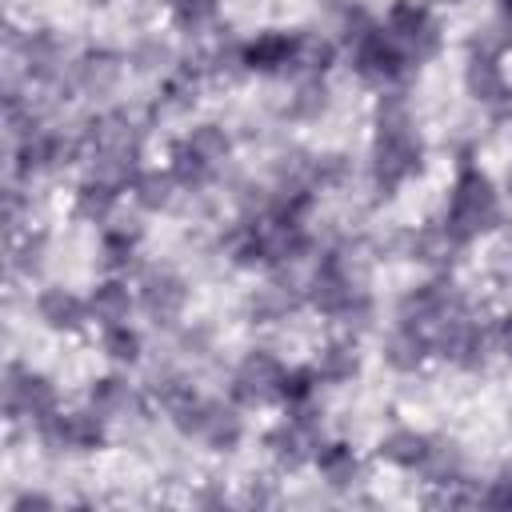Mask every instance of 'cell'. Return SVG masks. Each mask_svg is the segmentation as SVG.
<instances>
[{
  "label": "cell",
  "instance_id": "obj_1",
  "mask_svg": "<svg viewBox=\"0 0 512 512\" xmlns=\"http://www.w3.org/2000/svg\"><path fill=\"white\" fill-rule=\"evenodd\" d=\"M440 220L464 248L504 224V196H500L496 180L480 164H472V152H460V160H456V176L448 184Z\"/></svg>",
  "mask_w": 512,
  "mask_h": 512
},
{
  "label": "cell",
  "instance_id": "obj_2",
  "mask_svg": "<svg viewBox=\"0 0 512 512\" xmlns=\"http://www.w3.org/2000/svg\"><path fill=\"white\" fill-rule=\"evenodd\" d=\"M424 160H428V144L416 132V124L372 132V148H368V180H372V192L376 196H396L412 176L424 172Z\"/></svg>",
  "mask_w": 512,
  "mask_h": 512
},
{
  "label": "cell",
  "instance_id": "obj_3",
  "mask_svg": "<svg viewBox=\"0 0 512 512\" xmlns=\"http://www.w3.org/2000/svg\"><path fill=\"white\" fill-rule=\"evenodd\" d=\"M320 444H324V408L316 400L284 408V416L264 432V452L280 472H300L304 464H312Z\"/></svg>",
  "mask_w": 512,
  "mask_h": 512
},
{
  "label": "cell",
  "instance_id": "obj_4",
  "mask_svg": "<svg viewBox=\"0 0 512 512\" xmlns=\"http://www.w3.org/2000/svg\"><path fill=\"white\" fill-rule=\"evenodd\" d=\"M428 336H432V356L460 368V372H480L488 364V356L496 352L492 348V320L480 316L472 304L460 308L456 316L440 320Z\"/></svg>",
  "mask_w": 512,
  "mask_h": 512
},
{
  "label": "cell",
  "instance_id": "obj_5",
  "mask_svg": "<svg viewBox=\"0 0 512 512\" xmlns=\"http://www.w3.org/2000/svg\"><path fill=\"white\" fill-rule=\"evenodd\" d=\"M0 400H4V416L8 424H44L52 412H60V388L48 372H36L20 360L4 364L0 376Z\"/></svg>",
  "mask_w": 512,
  "mask_h": 512
},
{
  "label": "cell",
  "instance_id": "obj_6",
  "mask_svg": "<svg viewBox=\"0 0 512 512\" xmlns=\"http://www.w3.org/2000/svg\"><path fill=\"white\" fill-rule=\"evenodd\" d=\"M108 420L84 404V408H60L44 424H36V440L48 456H96L108 448Z\"/></svg>",
  "mask_w": 512,
  "mask_h": 512
},
{
  "label": "cell",
  "instance_id": "obj_7",
  "mask_svg": "<svg viewBox=\"0 0 512 512\" xmlns=\"http://www.w3.org/2000/svg\"><path fill=\"white\" fill-rule=\"evenodd\" d=\"M380 28L408 52L416 68L444 52V24L428 0H392L380 16Z\"/></svg>",
  "mask_w": 512,
  "mask_h": 512
},
{
  "label": "cell",
  "instance_id": "obj_8",
  "mask_svg": "<svg viewBox=\"0 0 512 512\" xmlns=\"http://www.w3.org/2000/svg\"><path fill=\"white\" fill-rule=\"evenodd\" d=\"M344 52H348V68L356 72V80L368 84V88H376V92L400 88V84L416 72V64L408 60V52H404L380 24H376L368 36H360L356 44H348Z\"/></svg>",
  "mask_w": 512,
  "mask_h": 512
},
{
  "label": "cell",
  "instance_id": "obj_9",
  "mask_svg": "<svg viewBox=\"0 0 512 512\" xmlns=\"http://www.w3.org/2000/svg\"><path fill=\"white\" fill-rule=\"evenodd\" d=\"M284 360L272 348H248L236 368L228 372V400H236L244 412H260L280 404V380H284Z\"/></svg>",
  "mask_w": 512,
  "mask_h": 512
},
{
  "label": "cell",
  "instance_id": "obj_10",
  "mask_svg": "<svg viewBox=\"0 0 512 512\" xmlns=\"http://www.w3.org/2000/svg\"><path fill=\"white\" fill-rule=\"evenodd\" d=\"M460 308H468V296H464V288L452 280V272H432L428 280L412 284V288L396 300V320L432 332L440 320L456 316Z\"/></svg>",
  "mask_w": 512,
  "mask_h": 512
},
{
  "label": "cell",
  "instance_id": "obj_11",
  "mask_svg": "<svg viewBox=\"0 0 512 512\" xmlns=\"http://www.w3.org/2000/svg\"><path fill=\"white\" fill-rule=\"evenodd\" d=\"M8 52L16 56V64L24 68L28 80L36 84H64L72 56L68 44L52 32V28H28V32H12L8 36Z\"/></svg>",
  "mask_w": 512,
  "mask_h": 512
},
{
  "label": "cell",
  "instance_id": "obj_12",
  "mask_svg": "<svg viewBox=\"0 0 512 512\" xmlns=\"http://www.w3.org/2000/svg\"><path fill=\"white\" fill-rule=\"evenodd\" d=\"M188 280L176 272V268H164V264H152L140 272L136 280V300H140V312L156 324V328H176L188 312Z\"/></svg>",
  "mask_w": 512,
  "mask_h": 512
},
{
  "label": "cell",
  "instance_id": "obj_13",
  "mask_svg": "<svg viewBox=\"0 0 512 512\" xmlns=\"http://www.w3.org/2000/svg\"><path fill=\"white\" fill-rule=\"evenodd\" d=\"M240 412H244V408H240L236 400L204 396L200 408L192 412V420H188V428H184L180 436L196 440V444L208 448V452L228 456V452H236L240 440H244V416H240Z\"/></svg>",
  "mask_w": 512,
  "mask_h": 512
},
{
  "label": "cell",
  "instance_id": "obj_14",
  "mask_svg": "<svg viewBox=\"0 0 512 512\" xmlns=\"http://www.w3.org/2000/svg\"><path fill=\"white\" fill-rule=\"evenodd\" d=\"M464 92L472 104L488 112V120L500 124L512 116V80L504 72V60L464 52Z\"/></svg>",
  "mask_w": 512,
  "mask_h": 512
},
{
  "label": "cell",
  "instance_id": "obj_15",
  "mask_svg": "<svg viewBox=\"0 0 512 512\" xmlns=\"http://www.w3.org/2000/svg\"><path fill=\"white\" fill-rule=\"evenodd\" d=\"M396 252H400L404 260L428 268V272H452L456 260H460V252H464V244H460V240L444 228V220L436 216V220H424V224L400 232V236H396Z\"/></svg>",
  "mask_w": 512,
  "mask_h": 512
},
{
  "label": "cell",
  "instance_id": "obj_16",
  "mask_svg": "<svg viewBox=\"0 0 512 512\" xmlns=\"http://www.w3.org/2000/svg\"><path fill=\"white\" fill-rule=\"evenodd\" d=\"M128 72V56L124 52H112V48H88L80 56H72V68L64 76V88L68 92H80L88 100H100V96H112L120 88Z\"/></svg>",
  "mask_w": 512,
  "mask_h": 512
},
{
  "label": "cell",
  "instance_id": "obj_17",
  "mask_svg": "<svg viewBox=\"0 0 512 512\" xmlns=\"http://www.w3.org/2000/svg\"><path fill=\"white\" fill-rule=\"evenodd\" d=\"M300 308H308L304 284H296L288 272H280V276L268 280V284H256V288L248 292V300H244V316H248V324H256V328L288 324Z\"/></svg>",
  "mask_w": 512,
  "mask_h": 512
},
{
  "label": "cell",
  "instance_id": "obj_18",
  "mask_svg": "<svg viewBox=\"0 0 512 512\" xmlns=\"http://www.w3.org/2000/svg\"><path fill=\"white\" fill-rule=\"evenodd\" d=\"M88 404L108 420V424H128L136 416H144L152 404H148V392L136 388L124 372H104L88 384Z\"/></svg>",
  "mask_w": 512,
  "mask_h": 512
},
{
  "label": "cell",
  "instance_id": "obj_19",
  "mask_svg": "<svg viewBox=\"0 0 512 512\" xmlns=\"http://www.w3.org/2000/svg\"><path fill=\"white\" fill-rule=\"evenodd\" d=\"M32 312H36L40 328H48L56 336H76V332H84L92 324L88 296H80V292H72L64 284H44L36 292V300H32Z\"/></svg>",
  "mask_w": 512,
  "mask_h": 512
},
{
  "label": "cell",
  "instance_id": "obj_20",
  "mask_svg": "<svg viewBox=\"0 0 512 512\" xmlns=\"http://www.w3.org/2000/svg\"><path fill=\"white\" fill-rule=\"evenodd\" d=\"M84 152H120V156H144V128L124 112L108 108L96 112L84 124Z\"/></svg>",
  "mask_w": 512,
  "mask_h": 512
},
{
  "label": "cell",
  "instance_id": "obj_21",
  "mask_svg": "<svg viewBox=\"0 0 512 512\" xmlns=\"http://www.w3.org/2000/svg\"><path fill=\"white\" fill-rule=\"evenodd\" d=\"M300 28H264L244 40V64L252 76H292Z\"/></svg>",
  "mask_w": 512,
  "mask_h": 512
},
{
  "label": "cell",
  "instance_id": "obj_22",
  "mask_svg": "<svg viewBox=\"0 0 512 512\" xmlns=\"http://www.w3.org/2000/svg\"><path fill=\"white\" fill-rule=\"evenodd\" d=\"M140 220L136 216H112L100 232L96 244V264L104 268V276H128L140 264Z\"/></svg>",
  "mask_w": 512,
  "mask_h": 512
},
{
  "label": "cell",
  "instance_id": "obj_23",
  "mask_svg": "<svg viewBox=\"0 0 512 512\" xmlns=\"http://www.w3.org/2000/svg\"><path fill=\"white\" fill-rule=\"evenodd\" d=\"M148 404L176 428V432H184L188 428V420H192V412L200 408V392H196V384L184 376V372H156L152 380H148Z\"/></svg>",
  "mask_w": 512,
  "mask_h": 512
},
{
  "label": "cell",
  "instance_id": "obj_24",
  "mask_svg": "<svg viewBox=\"0 0 512 512\" xmlns=\"http://www.w3.org/2000/svg\"><path fill=\"white\" fill-rule=\"evenodd\" d=\"M380 360H384L392 372H400V376H416V372L432 360V336H428L424 328H416V324L396 320V324L384 332V340H380Z\"/></svg>",
  "mask_w": 512,
  "mask_h": 512
},
{
  "label": "cell",
  "instance_id": "obj_25",
  "mask_svg": "<svg viewBox=\"0 0 512 512\" xmlns=\"http://www.w3.org/2000/svg\"><path fill=\"white\" fill-rule=\"evenodd\" d=\"M312 468H316L320 484L332 492H352L364 480V460L348 440H324L312 456Z\"/></svg>",
  "mask_w": 512,
  "mask_h": 512
},
{
  "label": "cell",
  "instance_id": "obj_26",
  "mask_svg": "<svg viewBox=\"0 0 512 512\" xmlns=\"http://www.w3.org/2000/svg\"><path fill=\"white\" fill-rule=\"evenodd\" d=\"M416 476L428 484V488H460L464 476H468V464H464V448L452 440V436H428V452L424 460L416 464Z\"/></svg>",
  "mask_w": 512,
  "mask_h": 512
},
{
  "label": "cell",
  "instance_id": "obj_27",
  "mask_svg": "<svg viewBox=\"0 0 512 512\" xmlns=\"http://www.w3.org/2000/svg\"><path fill=\"white\" fill-rule=\"evenodd\" d=\"M140 308L136 300V288L124 280V276H104L88 288V316L96 328H112V324H124L132 320V312Z\"/></svg>",
  "mask_w": 512,
  "mask_h": 512
},
{
  "label": "cell",
  "instance_id": "obj_28",
  "mask_svg": "<svg viewBox=\"0 0 512 512\" xmlns=\"http://www.w3.org/2000/svg\"><path fill=\"white\" fill-rule=\"evenodd\" d=\"M312 368H316L320 384H328V388H344V384H352V380L360 376V368H364V356H360L356 336L324 340V344L316 348V356H312Z\"/></svg>",
  "mask_w": 512,
  "mask_h": 512
},
{
  "label": "cell",
  "instance_id": "obj_29",
  "mask_svg": "<svg viewBox=\"0 0 512 512\" xmlns=\"http://www.w3.org/2000/svg\"><path fill=\"white\" fill-rule=\"evenodd\" d=\"M204 72L184 60L176 64L168 76H160V92H156V112L160 116H188L196 104H200V88H204Z\"/></svg>",
  "mask_w": 512,
  "mask_h": 512
},
{
  "label": "cell",
  "instance_id": "obj_30",
  "mask_svg": "<svg viewBox=\"0 0 512 512\" xmlns=\"http://www.w3.org/2000/svg\"><path fill=\"white\" fill-rule=\"evenodd\" d=\"M180 140H184V148H188L200 164H208L212 172H220V168L232 160V152H236V140H232V132H228L220 120H196Z\"/></svg>",
  "mask_w": 512,
  "mask_h": 512
},
{
  "label": "cell",
  "instance_id": "obj_31",
  "mask_svg": "<svg viewBox=\"0 0 512 512\" xmlns=\"http://www.w3.org/2000/svg\"><path fill=\"white\" fill-rule=\"evenodd\" d=\"M224 4L220 0H168V24L184 40H204L220 28Z\"/></svg>",
  "mask_w": 512,
  "mask_h": 512
},
{
  "label": "cell",
  "instance_id": "obj_32",
  "mask_svg": "<svg viewBox=\"0 0 512 512\" xmlns=\"http://www.w3.org/2000/svg\"><path fill=\"white\" fill-rule=\"evenodd\" d=\"M340 56V40L316 28H300V44H296V60H292V80L304 76H328L332 64Z\"/></svg>",
  "mask_w": 512,
  "mask_h": 512
},
{
  "label": "cell",
  "instance_id": "obj_33",
  "mask_svg": "<svg viewBox=\"0 0 512 512\" xmlns=\"http://www.w3.org/2000/svg\"><path fill=\"white\" fill-rule=\"evenodd\" d=\"M180 192H184V188H180V180L168 172V164H164V168H140V176H136L132 188H128V196H132V204H136L140 212H168Z\"/></svg>",
  "mask_w": 512,
  "mask_h": 512
},
{
  "label": "cell",
  "instance_id": "obj_34",
  "mask_svg": "<svg viewBox=\"0 0 512 512\" xmlns=\"http://www.w3.org/2000/svg\"><path fill=\"white\" fill-rule=\"evenodd\" d=\"M424 452H428V432L408 428V424H396V428H388L376 440V456L384 464L400 468V472H416V464L424 460Z\"/></svg>",
  "mask_w": 512,
  "mask_h": 512
},
{
  "label": "cell",
  "instance_id": "obj_35",
  "mask_svg": "<svg viewBox=\"0 0 512 512\" xmlns=\"http://www.w3.org/2000/svg\"><path fill=\"white\" fill-rule=\"evenodd\" d=\"M328 108H332L328 76H304V80L292 84L288 104H284V116H288L292 124H316Z\"/></svg>",
  "mask_w": 512,
  "mask_h": 512
},
{
  "label": "cell",
  "instance_id": "obj_36",
  "mask_svg": "<svg viewBox=\"0 0 512 512\" xmlns=\"http://www.w3.org/2000/svg\"><path fill=\"white\" fill-rule=\"evenodd\" d=\"M120 196L124 192H116L112 184H104L96 176H84L76 184V192H72V212L84 224H108L116 216V208H120Z\"/></svg>",
  "mask_w": 512,
  "mask_h": 512
},
{
  "label": "cell",
  "instance_id": "obj_37",
  "mask_svg": "<svg viewBox=\"0 0 512 512\" xmlns=\"http://www.w3.org/2000/svg\"><path fill=\"white\" fill-rule=\"evenodd\" d=\"M124 56H128V72H136V76H168V72L180 64L172 40H164L160 32L136 36V44H132Z\"/></svg>",
  "mask_w": 512,
  "mask_h": 512
},
{
  "label": "cell",
  "instance_id": "obj_38",
  "mask_svg": "<svg viewBox=\"0 0 512 512\" xmlns=\"http://www.w3.org/2000/svg\"><path fill=\"white\" fill-rule=\"evenodd\" d=\"M100 356L108 364H116V368H136L144 360V332L132 320L100 328Z\"/></svg>",
  "mask_w": 512,
  "mask_h": 512
},
{
  "label": "cell",
  "instance_id": "obj_39",
  "mask_svg": "<svg viewBox=\"0 0 512 512\" xmlns=\"http://www.w3.org/2000/svg\"><path fill=\"white\" fill-rule=\"evenodd\" d=\"M468 52L504 60V56L512 52V20L492 12L484 24H476V28H472V36H468Z\"/></svg>",
  "mask_w": 512,
  "mask_h": 512
},
{
  "label": "cell",
  "instance_id": "obj_40",
  "mask_svg": "<svg viewBox=\"0 0 512 512\" xmlns=\"http://www.w3.org/2000/svg\"><path fill=\"white\" fill-rule=\"evenodd\" d=\"M44 264H48V236L40 228H24L12 244V272L20 280H32V276H40Z\"/></svg>",
  "mask_w": 512,
  "mask_h": 512
},
{
  "label": "cell",
  "instance_id": "obj_41",
  "mask_svg": "<svg viewBox=\"0 0 512 512\" xmlns=\"http://www.w3.org/2000/svg\"><path fill=\"white\" fill-rule=\"evenodd\" d=\"M320 392V376L312 364H288L284 380H280V408H296V404H312Z\"/></svg>",
  "mask_w": 512,
  "mask_h": 512
},
{
  "label": "cell",
  "instance_id": "obj_42",
  "mask_svg": "<svg viewBox=\"0 0 512 512\" xmlns=\"http://www.w3.org/2000/svg\"><path fill=\"white\" fill-rule=\"evenodd\" d=\"M168 172L180 180V188H184V192H200V188H204V184H212V176H216L208 164H200V160L184 148V140H176V144L168 148Z\"/></svg>",
  "mask_w": 512,
  "mask_h": 512
},
{
  "label": "cell",
  "instance_id": "obj_43",
  "mask_svg": "<svg viewBox=\"0 0 512 512\" xmlns=\"http://www.w3.org/2000/svg\"><path fill=\"white\" fill-rule=\"evenodd\" d=\"M348 180H352V160L344 152L312 156V184H316V192L320 188H344Z\"/></svg>",
  "mask_w": 512,
  "mask_h": 512
},
{
  "label": "cell",
  "instance_id": "obj_44",
  "mask_svg": "<svg viewBox=\"0 0 512 512\" xmlns=\"http://www.w3.org/2000/svg\"><path fill=\"white\" fill-rule=\"evenodd\" d=\"M476 504H484V508H512V468H500V472L476 492Z\"/></svg>",
  "mask_w": 512,
  "mask_h": 512
},
{
  "label": "cell",
  "instance_id": "obj_45",
  "mask_svg": "<svg viewBox=\"0 0 512 512\" xmlns=\"http://www.w3.org/2000/svg\"><path fill=\"white\" fill-rule=\"evenodd\" d=\"M180 352H184V356H208V352H212V328H208V324H188V328H180Z\"/></svg>",
  "mask_w": 512,
  "mask_h": 512
},
{
  "label": "cell",
  "instance_id": "obj_46",
  "mask_svg": "<svg viewBox=\"0 0 512 512\" xmlns=\"http://www.w3.org/2000/svg\"><path fill=\"white\" fill-rule=\"evenodd\" d=\"M492 348L512 360V312H500V316L492 320Z\"/></svg>",
  "mask_w": 512,
  "mask_h": 512
},
{
  "label": "cell",
  "instance_id": "obj_47",
  "mask_svg": "<svg viewBox=\"0 0 512 512\" xmlns=\"http://www.w3.org/2000/svg\"><path fill=\"white\" fill-rule=\"evenodd\" d=\"M32 508H36V512H48V508H56V500H52L48 492H32V488L12 496V512H32Z\"/></svg>",
  "mask_w": 512,
  "mask_h": 512
},
{
  "label": "cell",
  "instance_id": "obj_48",
  "mask_svg": "<svg viewBox=\"0 0 512 512\" xmlns=\"http://www.w3.org/2000/svg\"><path fill=\"white\" fill-rule=\"evenodd\" d=\"M492 12H496V16H508V20H512V0H492Z\"/></svg>",
  "mask_w": 512,
  "mask_h": 512
},
{
  "label": "cell",
  "instance_id": "obj_49",
  "mask_svg": "<svg viewBox=\"0 0 512 512\" xmlns=\"http://www.w3.org/2000/svg\"><path fill=\"white\" fill-rule=\"evenodd\" d=\"M432 4H440V8H460L464 0H432Z\"/></svg>",
  "mask_w": 512,
  "mask_h": 512
},
{
  "label": "cell",
  "instance_id": "obj_50",
  "mask_svg": "<svg viewBox=\"0 0 512 512\" xmlns=\"http://www.w3.org/2000/svg\"><path fill=\"white\" fill-rule=\"evenodd\" d=\"M504 192H508V196H512V172H508V184H504Z\"/></svg>",
  "mask_w": 512,
  "mask_h": 512
}]
</instances>
